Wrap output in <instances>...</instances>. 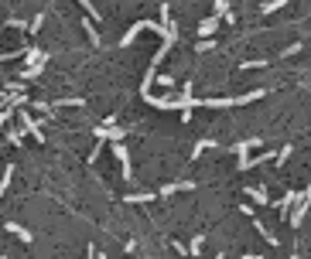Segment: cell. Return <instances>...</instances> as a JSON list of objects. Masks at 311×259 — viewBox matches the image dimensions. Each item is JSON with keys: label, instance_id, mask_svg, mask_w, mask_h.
<instances>
[{"label": "cell", "instance_id": "4", "mask_svg": "<svg viewBox=\"0 0 311 259\" xmlns=\"http://www.w3.org/2000/svg\"><path fill=\"white\" fill-rule=\"evenodd\" d=\"M82 7H85V10H89V14H92V21H99V10H96V7H92V0H82Z\"/></svg>", "mask_w": 311, "mask_h": 259}, {"label": "cell", "instance_id": "2", "mask_svg": "<svg viewBox=\"0 0 311 259\" xmlns=\"http://www.w3.org/2000/svg\"><path fill=\"white\" fill-rule=\"evenodd\" d=\"M202 242H205V235H195V239H192V246L185 249V256H202Z\"/></svg>", "mask_w": 311, "mask_h": 259}, {"label": "cell", "instance_id": "6", "mask_svg": "<svg viewBox=\"0 0 311 259\" xmlns=\"http://www.w3.org/2000/svg\"><path fill=\"white\" fill-rule=\"evenodd\" d=\"M246 259H263V256H246Z\"/></svg>", "mask_w": 311, "mask_h": 259}, {"label": "cell", "instance_id": "3", "mask_svg": "<svg viewBox=\"0 0 311 259\" xmlns=\"http://www.w3.org/2000/svg\"><path fill=\"white\" fill-rule=\"evenodd\" d=\"M281 7H287V0H270V3H263L260 10H263V14H274V10H281Z\"/></svg>", "mask_w": 311, "mask_h": 259}, {"label": "cell", "instance_id": "5", "mask_svg": "<svg viewBox=\"0 0 311 259\" xmlns=\"http://www.w3.org/2000/svg\"><path fill=\"white\" fill-rule=\"evenodd\" d=\"M96 259H110V256H103V253H96Z\"/></svg>", "mask_w": 311, "mask_h": 259}, {"label": "cell", "instance_id": "1", "mask_svg": "<svg viewBox=\"0 0 311 259\" xmlns=\"http://www.w3.org/2000/svg\"><path fill=\"white\" fill-rule=\"evenodd\" d=\"M3 229H7V232H14V235H17V239H21V242H31V232H28V229H21V225H17V222H7V225H3Z\"/></svg>", "mask_w": 311, "mask_h": 259}]
</instances>
